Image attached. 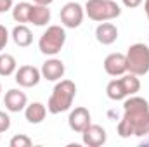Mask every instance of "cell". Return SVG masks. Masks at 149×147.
I'll return each mask as SVG.
<instances>
[{
	"label": "cell",
	"instance_id": "cell-15",
	"mask_svg": "<svg viewBox=\"0 0 149 147\" xmlns=\"http://www.w3.org/2000/svg\"><path fill=\"white\" fill-rule=\"evenodd\" d=\"M47 116V107L42 102H31L24 107V118L28 119V123L31 125H38L45 119Z\"/></svg>",
	"mask_w": 149,
	"mask_h": 147
},
{
	"label": "cell",
	"instance_id": "cell-4",
	"mask_svg": "<svg viewBox=\"0 0 149 147\" xmlns=\"http://www.w3.org/2000/svg\"><path fill=\"white\" fill-rule=\"evenodd\" d=\"M83 9L88 19L97 21V23L116 19L121 14V9L114 0H87Z\"/></svg>",
	"mask_w": 149,
	"mask_h": 147
},
{
	"label": "cell",
	"instance_id": "cell-17",
	"mask_svg": "<svg viewBox=\"0 0 149 147\" xmlns=\"http://www.w3.org/2000/svg\"><path fill=\"white\" fill-rule=\"evenodd\" d=\"M31 5L30 2H19L12 7V19L19 24L30 23V14H31Z\"/></svg>",
	"mask_w": 149,
	"mask_h": 147
},
{
	"label": "cell",
	"instance_id": "cell-9",
	"mask_svg": "<svg viewBox=\"0 0 149 147\" xmlns=\"http://www.w3.org/2000/svg\"><path fill=\"white\" fill-rule=\"evenodd\" d=\"M92 123V116H90V111L87 109V107H74L71 112H70V116H68V125H70V128L76 132V133H81L88 125Z\"/></svg>",
	"mask_w": 149,
	"mask_h": 147
},
{
	"label": "cell",
	"instance_id": "cell-24",
	"mask_svg": "<svg viewBox=\"0 0 149 147\" xmlns=\"http://www.w3.org/2000/svg\"><path fill=\"white\" fill-rule=\"evenodd\" d=\"M12 7H14L12 0H0V14L7 12V10H12Z\"/></svg>",
	"mask_w": 149,
	"mask_h": 147
},
{
	"label": "cell",
	"instance_id": "cell-28",
	"mask_svg": "<svg viewBox=\"0 0 149 147\" xmlns=\"http://www.w3.org/2000/svg\"><path fill=\"white\" fill-rule=\"evenodd\" d=\"M0 95H2V85H0Z\"/></svg>",
	"mask_w": 149,
	"mask_h": 147
},
{
	"label": "cell",
	"instance_id": "cell-6",
	"mask_svg": "<svg viewBox=\"0 0 149 147\" xmlns=\"http://www.w3.org/2000/svg\"><path fill=\"white\" fill-rule=\"evenodd\" d=\"M85 17V9L78 3V2H68L63 9H61V23L66 28H78L83 23Z\"/></svg>",
	"mask_w": 149,
	"mask_h": 147
},
{
	"label": "cell",
	"instance_id": "cell-23",
	"mask_svg": "<svg viewBox=\"0 0 149 147\" xmlns=\"http://www.w3.org/2000/svg\"><path fill=\"white\" fill-rule=\"evenodd\" d=\"M7 42H9V31H7V28H5V26H2V24H0V50H3V49H5Z\"/></svg>",
	"mask_w": 149,
	"mask_h": 147
},
{
	"label": "cell",
	"instance_id": "cell-22",
	"mask_svg": "<svg viewBox=\"0 0 149 147\" xmlns=\"http://www.w3.org/2000/svg\"><path fill=\"white\" fill-rule=\"evenodd\" d=\"M9 128H10V118H9V114H7V112L0 111V133L7 132Z\"/></svg>",
	"mask_w": 149,
	"mask_h": 147
},
{
	"label": "cell",
	"instance_id": "cell-10",
	"mask_svg": "<svg viewBox=\"0 0 149 147\" xmlns=\"http://www.w3.org/2000/svg\"><path fill=\"white\" fill-rule=\"evenodd\" d=\"M64 71H66L64 62H63L61 59H56V57L47 59V61L42 64V69H40L42 78L47 80V81H59V80L64 76Z\"/></svg>",
	"mask_w": 149,
	"mask_h": 147
},
{
	"label": "cell",
	"instance_id": "cell-20",
	"mask_svg": "<svg viewBox=\"0 0 149 147\" xmlns=\"http://www.w3.org/2000/svg\"><path fill=\"white\" fill-rule=\"evenodd\" d=\"M17 62L16 57L10 54H0V76H10L16 73Z\"/></svg>",
	"mask_w": 149,
	"mask_h": 147
},
{
	"label": "cell",
	"instance_id": "cell-7",
	"mask_svg": "<svg viewBox=\"0 0 149 147\" xmlns=\"http://www.w3.org/2000/svg\"><path fill=\"white\" fill-rule=\"evenodd\" d=\"M16 83L19 87H24V88H31V87H37L42 80V73L40 69L35 66H21L19 69H16Z\"/></svg>",
	"mask_w": 149,
	"mask_h": 147
},
{
	"label": "cell",
	"instance_id": "cell-13",
	"mask_svg": "<svg viewBox=\"0 0 149 147\" xmlns=\"http://www.w3.org/2000/svg\"><path fill=\"white\" fill-rule=\"evenodd\" d=\"M95 38L99 43L102 45H111L116 42L118 38V28L113 24V23H108V21H102L97 28H95Z\"/></svg>",
	"mask_w": 149,
	"mask_h": 147
},
{
	"label": "cell",
	"instance_id": "cell-8",
	"mask_svg": "<svg viewBox=\"0 0 149 147\" xmlns=\"http://www.w3.org/2000/svg\"><path fill=\"white\" fill-rule=\"evenodd\" d=\"M81 140L83 144L88 147H101L106 144L108 140V135H106V130L99 125H88L83 132H81Z\"/></svg>",
	"mask_w": 149,
	"mask_h": 147
},
{
	"label": "cell",
	"instance_id": "cell-19",
	"mask_svg": "<svg viewBox=\"0 0 149 147\" xmlns=\"http://www.w3.org/2000/svg\"><path fill=\"white\" fill-rule=\"evenodd\" d=\"M106 95L111 99V101H123L127 99V94H125V88L121 85V80H111L106 87Z\"/></svg>",
	"mask_w": 149,
	"mask_h": 147
},
{
	"label": "cell",
	"instance_id": "cell-1",
	"mask_svg": "<svg viewBox=\"0 0 149 147\" xmlns=\"http://www.w3.org/2000/svg\"><path fill=\"white\" fill-rule=\"evenodd\" d=\"M118 135L121 139L148 137L149 135V102L142 97L130 95L123 102V118L118 123Z\"/></svg>",
	"mask_w": 149,
	"mask_h": 147
},
{
	"label": "cell",
	"instance_id": "cell-2",
	"mask_svg": "<svg viewBox=\"0 0 149 147\" xmlns=\"http://www.w3.org/2000/svg\"><path fill=\"white\" fill-rule=\"evenodd\" d=\"M76 95V85L71 80H61L59 83H56L49 102H47V111L50 114H61L64 111L71 109Z\"/></svg>",
	"mask_w": 149,
	"mask_h": 147
},
{
	"label": "cell",
	"instance_id": "cell-3",
	"mask_svg": "<svg viewBox=\"0 0 149 147\" xmlns=\"http://www.w3.org/2000/svg\"><path fill=\"white\" fill-rule=\"evenodd\" d=\"M127 71L137 76H144L149 73V45L134 43L128 47L127 54Z\"/></svg>",
	"mask_w": 149,
	"mask_h": 147
},
{
	"label": "cell",
	"instance_id": "cell-27",
	"mask_svg": "<svg viewBox=\"0 0 149 147\" xmlns=\"http://www.w3.org/2000/svg\"><path fill=\"white\" fill-rule=\"evenodd\" d=\"M144 10H146V16H148V19H149V0L144 2Z\"/></svg>",
	"mask_w": 149,
	"mask_h": 147
},
{
	"label": "cell",
	"instance_id": "cell-11",
	"mask_svg": "<svg viewBox=\"0 0 149 147\" xmlns=\"http://www.w3.org/2000/svg\"><path fill=\"white\" fill-rule=\"evenodd\" d=\"M3 104L9 112H21L28 106V97L24 92H21L17 88H10L3 97Z\"/></svg>",
	"mask_w": 149,
	"mask_h": 147
},
{
	"label": "cell",
	"instance_id": "cell-12",
	"mask_svg": "<svg viewBox=\"0 0 149 147\" xmlns=\"http://www.w3.org/2000/svg\"><path fill=\"white\" fill-rule=\"evenodd\" d=\"M104 71L109 76H121V74L127 73V57H125V54L113 52L109 55H106Z\"/></svg>",
	"mask_w": 149,
	"mask_h": 147
},
{
	"label": "cell",
	"instance_id": "cell-21",
	"mask_svg": "<svg viewBox=\"0 0 149 147\" xmlns=\"http://www.w3.org/2000/svg\"><path fill=\"white\" fill-rule=\"evenodd\" d=\"M9 144H10V147H30L33 142H31V139H30L28 135L19 133V135H14Z\"/></svg>",
	"mask_w": 149,
	"mask_h": 147
},
{
	"label": "cell",
	"instance_id": "cell-25",
	"mask_svg": "<svg viewBox=\"0 0 149 147\" xmlns=\"http://www.w3.org/2000/svg\"><path fill=\"white\" fill-rule=\"evenodd\" d=\"M121 2H123V5H125V7H128V9L139 7V5L142 3V0H121Z\"/></svg>",
	"mask_w": 149,
	"mask_h": 147
},
{
	"label": "cell",
	"instance_id": "cell-18",
	"mask_svg": "<svg viewBox=\"0 0 149 147\" xmlns=\"http://www.w3.org/2000/svg\"><path fill=\"white\" fill-rule=\"evenodd\" d=\"M121 85H123V88H125V94H127V97H130V95H135L139 90H141V80H139V76L137 74H121Z\"/></svg>",
	"mask_w": 149,
	"mask_h": 147
},
{
	"label": "cell",
	"instance_id": "cell-5",
	"mask_svg": "<svg viewBox=\"0 0 149 147\" xmlns=\"http://www.w3.org/2000/svg\"><path fill=\"white\" fill-rule=\"evenodd\" d=\"M66 43V31L63 26H49L38 40V49L45 55H56Z\"/></svg>",
	"mask_w": 149,
	"mask_h": 147
},
{
	"label": "cell",
	"instance_id": "cell-14",
	"mask_svg": "<svg viewBox=\"0 0 149 147\" xmlns=\"http://www.w3.org/2000/svg\"><path fill=\"white\" fill-rule=\"evenodd\" d=\"M30 23H33L35 26H47L50 23V9H49V5L33 3L31 5V14H30Z\"/></svg>",
	"mask_w": 149,
	"mask_h": 147
},
{
	"label": "cell",
	"instance_id": "cell-16",
	"mask_svg": "<svg viewBox=\"0 0 149 147\" xmlns=\"http://www.w3.org/2000/svg\"><path fill=\"white\" fill-rule=\"evenodd\" d=\"M12 40L17 47H30L33 43V33L26 24H17L12 30Z\"/></svg>",
	"mask_w": 149,
	"mask_h": 147
},
{
	"label": "cell",
	"instance_id": "cell-26",
	"mask_svg": "<svg viewBox=\"0 0 149 147\" xmlns=\"http://www.w3.org/2000/svg\"><path fill=\"white\" fill-rule=\"evenodd\" d=\"M54 0H33V3H40V5H50Z\"/></svg>",
	"mask_w": 149,
	"mask_h": 147
}]
</instances>
